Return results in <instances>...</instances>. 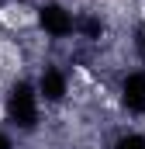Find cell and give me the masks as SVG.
I'll use <instances>...</instances> for the list:
<instances>
[{
	"label": "cell",
	"mask_w": 145,
	"mask_h": 149,
	"mask_svg": "<svg viewBox=\"0 0 145 149\" xmlns=\"http://www.w3.org/2000/svg\"><path fill=\"white\" fill-rule=\"evenodd\" d=\"M35 21V10L31 7H24V3H7V7H0V24H7V28H24V24H31Z\"/></svg>",
	"instance_id": "1"
}]
</instances>
